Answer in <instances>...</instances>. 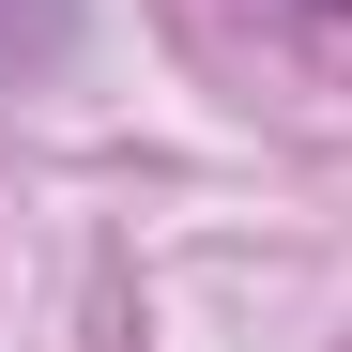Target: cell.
I'll return each instance as SVG.
<instances>
[{"instance_id":"cell-1","label":"cell","mask_w":352,"mask_h":352,"mask_svg":"<svg viewBox=\"0 0 352 352\" xmlns=\"http://www.w3.org/2000/svg\"><path fill=\"white\" fill-rule=\"evenodd\" d=\"M307 16H352V0H307Z\"/></svg>"}]
</instances>
